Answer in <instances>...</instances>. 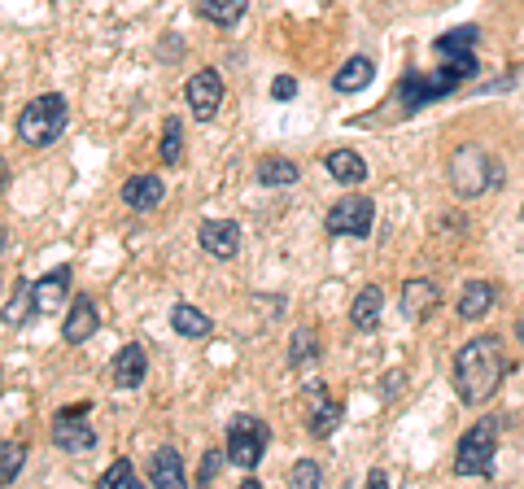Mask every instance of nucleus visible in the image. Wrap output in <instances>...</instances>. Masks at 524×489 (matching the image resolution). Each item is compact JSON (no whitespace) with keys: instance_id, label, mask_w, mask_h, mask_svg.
Instances as JSON below:
<instances>
[{"instance_id":"1","label":"nucleus","mask_w":524,"mask_h":489,"mask_svg":"<svg viewBox=\"0 0 524 489\" xmlns=\"http://www.w3.org/2000/svg\"><path fill=\"white\" fill-rule=\"evenodd\" d=\"M507 372H511V363H507L503 341L498 337H476L455 354V389L468 407L490 402Z\"/></svg>"},{"instance_id":"2","label":"nucleus","mask_w":524,"mask_h":489,"mask_svg":"<svg viewBox=\"0 0 524 489\" xmlns=\"http://www.w3.org/2000/svg\"><path fill=\"white\" fill-rule=\"evenodd\" d=\"M476 75V57L468 53V57H446V66L437 70V75H402L398 79V92H393V101L402 105V110H420V105H428V101H442V97H450V92L459 88L463 79H472Z\"/></svg>"},{"instance_id":"3","label":"nucleus","mask_w":524,"mask_h":489,"mask_svg":"<svg viewBox=\"0 0 524 489\" xmlns=\"http://www.w3.org/2000/svg\"><path fill=\"white\" fill-rule=\"evenodd\" d=\"M62 131H66V101L57 97V92H44V97L22 105V114H18V140L22 145L44 149V145H53Z\"/></svg>"},{"instance_id":"4","label":"nucleus","mask_w":524,"mask_h":489,"mask_svg":"<svg viewBox=\"0 0 524 489\" xmlns=\"http://www.w3.org/2000/svg\"><path fill=\"white\" fill-rule=\"evenodd\" d=\"M494 450H498V420L485 415V420H476L468 433L459 437L455 472L459 476H494Z\"/></svg>"},{"instance_id":"5","label":"nucleus","mask_w":524,"mask_h":489,"mask_svg":"<svg viewBox=\"0 0 524 489\" xmlns=\"http://www.w3.org/2000/svg\"><path fill=\"white\" fill-rule=\"evenodd\" d=\"M446 171H450V188H455L459 197H476V193H485V188L498 180V175H494L498 166L485 158L481 145H459L455 153H450Z\"/></svg>"},{"instance_id":"6","label":"nucleus","mask_w":524,"mask_h":489,"mask_svg":"<svg viewBox=\"0 0 524 489\" xmlns=\"http://www.w3.org/2000/svg\"><path fill=\"white\" fill-rule=\"evenodd\" d=\"M271 428L258 420V415H232L228 424V463H236L241 472H254L262 455H267Z\"/></svg>"},{"instance_id":"7","label":"nucleus","mask_w":524,"mask_h":489,"mask_svg":"<svg viewBox=\"0 0 524 489\" xmlns=\"http://www.w3.org/2000/svg\"><path fill=\"white\" fill-rule=\"evenodd\" d=\"M53 441L57 450H66V455H92V446H97V433H92L88 424V407H66L53 415Z\"/></svg>"},{"instance_id":"8","label":"nucleus","mask_w":524,"mask_h":489,"mask_svg":"<svg viewBox=\"0 0 524 489\" xmlns=\"http://www.w3.org/2000/svg\"><path fill=\"white\" fill-rule=\"evenodd\" d=\"M372 219H376V210L367 197H341L337 206L328 210L324 228H328V236H359L363 241V236L372 232Z\"/></svg>"},{"instance_id":"9","label":"nucleus","mask_w":524,"mask_h":489,"mask_svg":"<svg viewBox=\"0 0 524 489\" xmlns=\"http://www.w3.org/2000/svg\"><path fill=\"white\" fill-rule=\"evenodd\" d=\"M184 97H188V110H193V118L210 123V118L219 114V101H223V79H219V70H197V75L188 79Z\"/></svg>"},{"instance_id":"10","label":"nucleus","mask_w":524,"mask_h":489,"mask_svg":"<svg viewBox=\"0 0 524 489\" xmlns=\"http://www.w3.org/2000/svg\"><path fill=\"white\" fill-rule=\"evenodd\" d=\"M197 241L210 258H219V262L241 254V228H236L232 219H206L201 223V232H197Z\"/></svg>"},{"instance_id":"11","label":"nucleus","mask_w":524,"mask_h":489,"mask_svg":"<svg viewBox=\"0 0 524 489\" xmlns=\"http://www.w3.org/2000/svg\"><path fill=\"white\" fill-rule=\"evenodd\" d=\"M97 328H101V310H97V302H92L88 293L75 297V306H70V315H66V324H62V337H66L70 345H83Z\"/></svg>"},{"instance_id":"12","label":"nucleus","mask_w":524,"mask_h":489,"mask_svg":"<svg viewBox=\"0 0 524 489\" xmlns=\"http://www.w3.org/2000/svg\"><path fill=\"white\" fill-rule=\"evenodd\" d=\"M149 485H166V489H184L188 476H184V459L175 446H158L149 459Z\"/></svg>"},{"instance_id":"13","label":"nucleus","mask_w":524,"mask_h":489,"mask_svg":"<svg viewBox=\"0 0 524 489\" xmlns=\"http://www.w3.org/2000/svg\"><path fill=\"white\" fill-rule=\"evenodd\" d=\"M145 376H149L145 345H140V341L123 345V354L114 359V385H118V389H136V385H145Z\"/></svg>"},{"instance_id":"14","label":"nucleus","mask_w":524,"mask_h":489,"mask_svg":"<svg viewBox=\"0 0 524 489\" xmlns=\"http://www.w3.org/2000/svg\"><path fill=\"white\" fill-rule=\"evenodd\" d=\"M66 293H70V267H53L40 284H31V297H35V310H40V315H53Z\"/></svg>"},{"instance_id":"15","label":"nucleus","mask_w":524,"mask_h":489,"mask_svg":"<svg viewBox=\"0 0 524 489\" xmlns=\"http://www.w3.org/2000/svg\"><path fill=\"white\" fill-rule=\"evenodd\" d=\"M166 197V184L158 180V175H131V180L123 184V201L131 210H158Z\"/></svg>"},{"instance_id":"16","label":"nucleus","mask_w":524,"mask_h":489,"mask_svg":"<svg viewBox=\"0 0 524 489\" xmlns=\"http://www.w3.org/2000/svg\"><path fill=\"white\" fill-rule=\"evenodd\" d=\"M324 171H328L337 184H345V188H354V184L367 180V162H363L354 149H332L328 158H324Z\"/></svg>"},{"instance_id":"17","label":"nucleus","mask_w":524,"mask_h":489,"mask_svg":"<svg viewBox=\"0 0 524 489\" xmlns=\"http://www.w3.org/2000/svg\"><path fill=\"white\" fill-rule=\"evenodd\" d=\"M437 302H442V293H437V284H433V280L415 276V280L402 284V306L411 310V319H424L428 310H437Z\"/></svg>"},{"instance_id":"18","label":"nucleus","mask_w":524,"mask_h":489,"mask_svg":"<svg viewBox=\"0 0 524 489\" xmlns=\"http://www.w3.org/2000/svg\"><path fill=\"white\" fill-rule=\"evenodd\" d=\"M380 306H385V293H380V284H367V289L354 297V306H350V319H354V328H363V332H372L380 324Z\"/></svg>"},{"instance_id":"19","label":"nucleus","mask_w":524,"mask_h":489,"mask_svg":"<svg viewBox=\"0 0 524 489\" xmlns=\"http://www.w3.org/2000/svg\"><path fill=\"white\" fill-rule=\"evenodd\" d=\"M372 75H376V66H372V57H350L337 75H332V88L337 92H359V88H367L372 83Z\"/></svg>"},{"instance_id":"20","label":"nucleus","mask_w":524,"mask_h":489,"mask_svg":"<svg viewBox=\"0 0 524 489\" xmlns=\"http://www.w3.org/2000/svg\"><path fill=\"white\" fill-rule=\"evenodd\" d=\"M171 328L180 332V337H210L214 324H210L206 310H197L193 302H180V306L171 310Z\"/></svg>"},{"instance_id":"21","label":"nucleus","mask_w":524,"mask_h":489,"mask_svg":"<svg viewBox=\"0 0 524 489\" xmlns=\"http://www.w3.org/2000/svg\"><path fill=\"white\" fill-rule=\"evenodd\" d=\"M254 175L262 188H284V184H297L302 171H297V162H289V158H258Z\"/></svg>"},{"instance_id":"22","label":"nucleus","mask_w":524,"mask_h":489,"mask_svg":"<svg viewBox=\"0 0 524 489\" xmlns=\"http://www.w3.org/2000/svg\"><path fill=\"white\" fill-rule=\"evenodd\" d=\"M311 398H315V415H311V437H328L341 424V402L324 398V389L311 380Z\"/></svg>"},{"instance_id":"23","label":"nucleus","mask_w":524,"mask_h":489,"mask_svg":"<svg viewBox=\"0 0 524 489\" xmlns=\"http://www.w3.org/2000/svg\"><path fill=\"white\" fill-rule=\"evenodd\" d=\"M490 306H494V289L485 280H472L468 289H463V297H459V315L463 319H485V315H490Z\"/></svg>"},{"instance_id":"24","label":"nucleus","mask_w":524,"mask_h":489,"mask_svg":"<svg viewBox=\"0 0 524 489\" xmlns=\"http://www.w3.org/2000/svg\"><path fill=\"white\" fill-rule=\"evenodd\" d=\"M201 18L214 27H236L245 18V0H201Z\"/></svg>"},{"instance_id":"25","label":"nucleus","mask_w":524,"mask_h":489,"mask_svg":"<svg viewBox=\"0 0 524 489\" xmlns=\"http://www.w3.org/2000/svg\"><path fill=\"white\" fill-rule=\"evenodd\" d=\"M476 40H481V31H476V27H455L450 35L437 40V53H442V57H468L476 49Z\"/></svg>"},{"instance_id":"26","label":"nucleus","mask_w":524,"mask_h":489,"mask_svg":"<svg viewBox=\"0 0 524 489\" xmlns=\"http://www.w3.org/2000/svg\"><path fill=\"white\" fill-rule=\"evenodd\" d=\"M315 354H319L315 332L311 328H297L293 337H289V363L293 367H306V363H315Z\"/></svg>"},{"instance_id":"27","label":"nucleus","mask_w":524,"mask_h":489,"mask_svg":"<svg viewBox=\"0 0 524 489\" xmlns=\"http://www.w3.org/2000/svg\"><path fill=\"white\" fill-rule=\"evenodd\" d=\"M180 153H184V123L180 118H166V127H162V166H175L180 162Z\"/></svg>"},{"instance_id":"28","label":"nucleus","mask_w":524,"mask_h":489,"mask_svg":"<svg viewBox=\"0 0 524 489\" xmlns=\"http://www.w3.org/2000/svg\"><path fill=\"white\" fill-rule=\"evenodd\" d=\"M22 463H27V446H22V441H5V450H0V481L14 485Z\"/></svg>"},{"instance_id":"29","label":"nucleus","mask_w":524,"mask_h":489,"mask_svg":"<svg viewBox=\"0 0 524 489\" xmlns=\"http://www.w3.org/2000/svg\"><path fill=\"white\" fill-rule=\"evenodd\" d=\"M101 489H136V468H131V459H114L110 468L101 472Z\"/></svg>"},{"instance_id":"30","label":"nucleus","mask_w":524,"mask_h":489,"mask_svg":"<svg viewBox=\"0 0 524 489\" xmlns=\"http://www.w3.org/2000/svg\"><path fill=\"white\" fill-rule=\"evenodd\" d=\"M27 310H35V297H31V284L18 280L14 297H9V310H5V324H9V328L22 324V319H27Z\"/></svg>"},{"instance_id":"31","label":"nucleus","mask_w":524,"mask_h":489,"mask_svg":"<svg viewBox=\"0 0 524 489\" xmlns=\"http://www.w3.org/2000/svg\"><path fill=\"white\" fill-rule=\"evenodd\" d=\"M319 481H324V472H319V463H311V459L293 463V485H302V489H315Z\"/></svg>"},{"instance_id":"32","label":"nucleus","mask_w":524,"mask_h":489,"mask_svg":"<svg viewBox=\"0 0 524 489\" xmlns=\"http://www.w3.org/2000/svg\"><path fill=\"white\" fill-rule=\"evenodd\" d=\"M223 459H228V450H210V455H206V463H201V472H197V485H210L214 476H219Z\"/></svg>"},{"instance_id":"33","label":"nucleus","mask_w":524,"mask_h":489,"mask_svg":"<svg viewBox=\"0 0 524 489\" xmlns=\"http://www.w3.org/2000/svg\"><path fill=\"white\" fill-rule=\"evenodd\" d=\"M289 97H297V79L293 75H280L276 83H271V101H289Z\"/></svg>"},{"instance_id":"34","label":"nucleus","mask_w":524,"mask_h":489,"mask_svg":"<svg viewBox=\"0 0 524 489\" xmlns=\"http://www.w3.org/2000/svg\"><path fill=\"white\" fill-rule=\"evenodd\" d=\"M516 341L524 345V319H520V324H516Z\"/></svg>"}]
</instances>
